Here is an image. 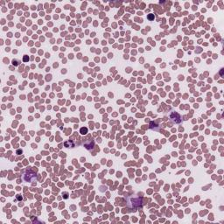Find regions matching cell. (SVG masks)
Listing matches in <instances>:
<instances>
[{"label": "cell", "mask_w": 224, "mask_h": 224, "mask_svg": "<svg viewBox=\"0 0 224 224\" xmlns=\"http://www.w3.org/2000/svg\"><path fill=\"white\" fill-rule=\"evenodd\" d=\"M87 132H88V129H87V128H84V127H83V128H81V130H80V133H81V134H82V135L86 134Z\"/></svg>", "instance_id": "277c9868"}, {"label": "cell", "mask_w": 224, "mask_h": 224, "mask_svg": "<svg viewBox=\"0 0 224 224\" xmlns=\"http://www.w3.org/2000/svg\"><path fill=\"white\" fill-rule=\"evenodd\" d=\"M28 60H29V58L27 57V55H25V56H24V59H23V61H24L25 62H26V61H28Z\"/></svg>", "instance_id": "5b68a950"}, {"label": "cell", "mask_w": 224, "mask_h": 224, "mask_svg": "<svg viewBox=\"0 0 224 224\" xmlns=\"http://www.w3.org/2000/svg\"><path fill=\"white\" fill-rule=\"evenodd\" d=\"M37 178V174L35 172L32 171L31 169L28 171L26 170L25 173H24V175H23V179L24 180L26 181V182H33Z\"/></svg>", "instance_id": "7a4b0ae2"}, {"label": "cell", "mask_w": 224, "mask_h": 224, "mask_svg": "<svg viewBox=\"0 0 224 224\" xmlns=\"http://www.w3.org/2000/svg\"><path fill=\"white\" fill-rule=\"evenodd\" d=\"M125 199L128 203V207L130 208H133V209H136L138 207L141 208L144 206L143 199L141 197L135 196V195H128V196L125 195Z\"/></svg>", "instance_id": "6da1fadb"}, {"label": "cell", "mask_w": 224, "mask_h": 224, "mask_svg": "<svg viewBox=\"0 0 224 224\" xmlns=\"http://www.w3.org/2000/svg\"><path fill=\"white\" fill-rule=\"evenodd\" d=\"M169 118H170V121L174 124H179L181 122V117L177 112H172Z\"/></svg>", "instance_id": "3957f363"}]
</instances>
